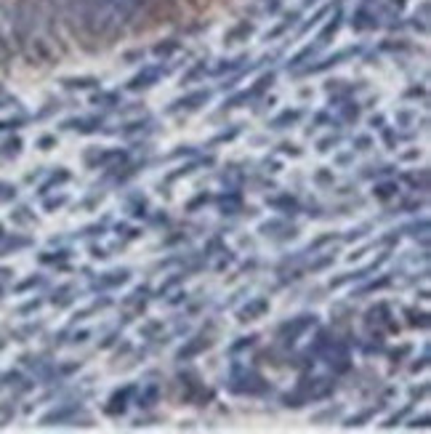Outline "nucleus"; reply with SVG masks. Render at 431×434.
Returning a JSON list of instances; mask_svg holds the SVG:
<instances>
[{"mask_svg":"<svg viewBox=\"0 0 431 434\" xmlns=\"http://www.w3.org/2000/svg\"><path fill=\"white\" fill-rule=\"evenodd\" d=\"M144 0H80L83 24L93 35H115L138 14Z\"/></svg>","mask_w":431,"mask_h":434,"instance_id":"nucleus-1","label":"nucleus"},{"mask_svg":"<svg viewBox=\"0 0 431 434\" xmlns=\"http://www.w3.org/2000/svg\"><path fill=\"white\" fill-rule=\"evenodd\" d=\"M392 190H394V187H389V184H386V187H380V197H389V195H392Z\"/></svg>","mask_w":431,"mask_h":434,"instance_id":"nucleus-2","label":"nucleus"}]
</instances>
